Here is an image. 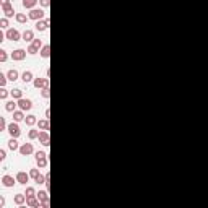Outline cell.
<instances>
[{
	"instance_id": "cell-37",
	"label": "cell",
	"mask_w": 208,
	"mask_h": 208,
	"mask_svg": "<svg viewBox=\"0 0 208 208\" xmlns=\"http://www.w3.org/2000/svg\"><path fill=\"white\" fill-rule=\"evenodd\" d=\"M41 96L47 99V98L50 96V90H49V88H42V91H41Z\"/></svg>"
},
{
	"instance_id": "cell-22",
	"label": "cell",
	"mask_w": 208,
	"mask_h": 208,
	"mask_svg": "<svg viewBox=\"0 0 208 208\" xmlns=\"http://www.w3.org/2000/svg\"><path fill=\"white\" fill-rule=\"evenodd\" d=\"M39 55H41L42 59H49L50 57V47L49 46H42V49L39 50Z\"/></svg>"
},
{
	"instance_id": "cell-43",
	"label": "cell",
	"mask_w": 208,
	"mask_h": 208,
	"mask_svg": "<svg viewBox=\"0 0 208 208\" xmlns=\"http://www.w3.org/2000/svg\"><path fill=\"white\" fill-rule=\"evenodd\" d=\"M0 2H2V5H3V3H10V0H0Z\"/></svg>"
},
{
	"instance_id": "cell-40",
	"label": "cell",
	"mask_w": 208,
	"mask_h": 208,
	"mask_svg": "<svg viewBox=\"0 0 208 208\" xmlns=\"http://www.w3.org/2000/svg\"><path fill=\"white\" fill-rule=\"evenodd\" d=\"M39 3H41V7L44 8H47L49 5H50V0H39Z\"/></svg>"
},
{
	"instance_id": "cell-32",
	"label": "cell",
	"mask_w": 208,
	"mask_h": 208,
	"mask_svg": "<svg viewBox=\"0 0 208 208\" xmlns=\"http://www.w3.org/2000/svg\"><path fill=\"white\" fill-rule=\"evenodd\" d=\"M8 90H5V86H2V90H0V99H7L8 98Z\"/></svg>"
},
{
	"instance_id": "cell-39",
	"label": "cell",
	"mask_w": 208,
	"mask_h": 208,
	"mask_svg": "<svg viewBox=\"0 0 208 208\" xmlns=\"http://www.w3.org/2000/svg\"><path fill=\"white\" fill-rule=\"evenodd\" d=\"M39 174H41V172H39V169H31V171H30V176L34 179V181H36V177H38Z\"/></svg>"
},
{
	"instance_id": "cell-30",
	"label": "cell",
	"mask_w": 208,
	"mask_h": 208,
	"mask_svg": "<svg viewBox=\"0 0 208 208\" xmlns=\"http://www.w3.org/2000/svg\"><path fill=\"white\" fill-rule=\"evenodd\" d=\"M26 50H28V54H31V55H36L38 52H39V49H38V47H34L33 44H31V46H28V49H26Z\"/></svg>"
},
{
	"instance_id": "cell-1",
	"label": "cell",
	"mask_w": 208,
	"mask_h": 208,
	"mask_svg": "<svg viewBox=\"0 0 208 208\" xmlns=\"http://www.w3.org/2000/svg\"><path fill=\"white\" fill-rule=\"evenodd\" d=\"M8 134H10V137H13V138H18L20 135H21V130H20V125H18V122H11L10 125H8Z\"/></svg>"
},
{
	"instance_id": "cell-8",
	"label": "cell",
	"mask_w": 208,
	"mask_h": 208,
	"mask_svg": "<svg viewBox=\"0 0 208 208\" xmlns=\"http://www.w3.org/2000/svg\"><path fill=\"white\" fill-rule=\"evenodd\" d=\"M49 25H50L49 18H46V20H38L34 26H36L38 31H47V30H49Z\"/></svg>"
},
{
	"instance_id": "cell-17",
	"label": "cell",
	"mask_w": 208,
	"mask_h": 208,
	"mask_svg": "<svg viewBox=\"0 0 208 208\" xmlns=\"http://www.w3.org/2000/svg\"><path fill=\"white\" fill-rule=\"evenodd\" d=\"M13 200H15V203H16V205H20V206H21V205H25V203H26V195H25V194H16Z\"/></svg>"
},
{
	"instance_id": "cell-33",
	"label": "cell",
	"mask_w": 208,
	"mask_h": 208,
	"mask_svg": "<svg viewBox=\"0 0 208 208\" xmlns=\"http://www.w3.org/2000/svg\"><path fill=\"white\" fill-rule=\"evenodd\" d=\"M7 59H8V55H7V50H3V49H0V62H7Z\"/></svg>"
},
{
	"instance_id": "cell-13",
	"label": "cell",
	"mask_w": 208,
	"mask_h": 208,
	"mask_svg": "<svg viewBox=\"0 0 208 208\" xmlns=\"http://www.w3.org/2000/svg\"><path fill=\"white\" fill-rule=\"evenodd\" d=\"M26 203L31 208H38V206H41V200L38 198V195H34V197H26Z\"/></svg>"
},
{
	"instance_id": "cell-12",
	"label": "cell",
	"mask_w": 208,
	"mask_h": 208,
	"mask_svg": "<svg viewBox=\"0 0 208 208\" xmlns=\"http://www.w3.org/2000/svg\"><path fill=\"white\" fill-rule=\"evenodd\" d=\"M39 142H41L44 146H49L50 145V137H49V132L47 130L39 132Z\"/></svg>"
},
{
	"instance_id": "cell-4",
	"label": "cell",
	"mask_w": 208,
	"mask_h": 208,
	"mask_svg": "<svg viewBox=\"0 0 208 208\" xmlns=\"http://www.w3.org/2000/svg\"><path fill=\"white\" fill-rule=\"evenodd\" d=\"M33 85H34V88H38V90H42V88H49V78H34L33 80Z\"/></svg>"
},
{
	"instance_id": "cell-29",
	"label": "cell",
	"mask_w": 208,
	"mask_h": 208,
	"mask_svg": "<svg viewBox=\"0 0 208 208\" xmlns=\"http://www.w3.org/2000/svg\"><path fill=\"white\" fill-rule=\"evenodd\" d=\"M28 138H30V140H36V138H39V130L31 129L30 132H28Z\"/></svg>"
},
{
	"instance_id": "cell-2",
	"label": "cell",
	"mask_w": 208,
	"mask_h": 208,
	"mask_svg": "<svg viewBox=\"0 0 208 208\" xmlns=\"http://www.w3.org/2000/svg\"><path fill=\"white\" fill-rule=\"evenodd\" d=\"M5 38L15 42V41H20V39L23 38V34H21L18 30H7V33H5Z\"/></svg>"
},
{
	"instance_id": "cell-36",
	"label": "cell",
	"mask_w": 208,
	"mask_h": 208,
	"mask_svg": "<svg viewBox=\"0 0 208 208\" xmlns=\"http://www.w3.org/2000/svg\"><path fill=\"white\" fill-rule=\"evenodd\" d=\"M7 80H8V77H7V75L0 73V86H5V85H7Z\"/></svg>"
},
{
	"instance_id": "cell-20",
	"label": "cell",
	"mask_w": 208,
	"mask_h": 208,
	"mask_svg": "<svg viewBox=\"0 0 208 208\" xmlns=\"http://www.w3.org/2000/svg\"><path fill=\"white\" fill-rule=\"evenodd\" d=\"M16 106H18V101H8L7 104H5V109H7L8 112H15L16 111Z\"/></svg>"
},
{
	"instance_id": "cell-24",
	"label": "cell",
	"mask_w": 208,
	"mask_h": 208,
	"mask_svg": "<svg viewBox=\"0 0 208 208\" xmlns=\"http://www.w3.org/2000/svg\"><path fill=\"white\" fill-rule=\"evenodd\" d=\"M25 122L28 127H33V125H36L38 124V119H36V115H26V119H25Z\"/></svg>"
},
{
	"instance_id": "cell-5",
	"label": "cell",
	"mask_w": 208,
	"mask_h": 208,
	"mask_svg": "<svg viewBox=\"0 0 208 208\" xmlns=\"http://www.w3.org/2000/svg\"><path fill=\"white\" fill-rule=\"evenodd\" d=\"M20 154L21 156H30L34 153V148H33V143H23V145L20 146Z\"/></svg>"
},
{
	"instance_id": "cell-14",
	"label": "cell",
	"mask_w": 208,
	"mask_h": 208,
	"mask_svg": "<svg viewBox=\"0 0 208 208\" xmlns=\"http://www.w3.org/2000/svg\"><path fill=\"white\" fill-rule=\"evenodd\" d=\"M8 148L11 150V151H18L20 150V145H18V140L13 137H10V140H8Z\"/></svg>"
},
{
	"instance_id": "cell-21",
	"label": "cell",
	"mask_w": 208,
	"mask_h": 208,
	"mask_svg": "<svg viewBox=\"0 0 208 208\" xmlns=\"http://www.w3.org/2000/svg\"><path fill=\"white\" fill-rule=\"evenodd\" d=\"M36 164L39 169H44L47 166V156H41V158H36Z\"/></svg>"
},
{
	"instance_id": "cell-18",
	"label": "cell",
	"mask_w": 208,
	"mask_h": 208,
	"mask_svg": "<svg viewBox=\"0 0 208 208\" xmlns=\"http://www.w3.org/2000/svg\"><path fill=\"white\" fill-rule=\"evenodd\" d=\"M23 41H26V42H33L34 41V33L31 30H26L25 33H23Z\"/></svg>"
},
{
	"instance_id": "cell-7",
	"label": "cell",
	"mask_w": 208,
	"mask_h": 208,
	"mask_svg": "<svg viewBox=\"0 0 208 208\" xmlns=\"http://www.w3.org/2000/svg\"><path fill=\"white\" fill-rule=\"evenodd\" d=\"M18 107L21 109V111H31V107H33V102H31V99H26V98H21V99H18Z\"/></svg>"
},
{
	"instance_id": "cell-27",
	"label": "cell",
	"mask_w": 208,
	"mask_h": 208,
	"mask_svg": "<svg viewBox=\"0 0 208 208\" xmlns=\"http://www.w3.org/2000/svg\"><path fill=\"white\" fill-rule=\"evenodd\" d=\"M38 127H39L41 130H49V129H50L49 120H47V119H44V120H38Z\"/></svg>"
},
{
	"instance_id": "cell-6",
	"label": "cell",
	"mask_w": 208,
	"mask_h": 208,
	"mask_svg": "<svg viewBox=\"0 0 208 208\" xmlns=\"http://www.w3.org/2000/svg\"><path fill=\"white\" fill-rule=\"evenodd\" d=\"M26 52H28V50H25V49H16V50L11 52V59L16 60V62L25 60V59H26Z\"/></svg>"
},
{
	"instance_id": "cell-28",
	"label": "cell",
	"mask_w": 208,
	"mask_h": 208,
	"mask_svg": "<svg viewBox=\"0 0 208 208\" xmlns=\"http://www.w3.org/2000/svg\"><path fill=\"white\" fill-rule=\"evenodd\" d=\"M38 198L41 200V202H47V200H49V194H47V190H41V192L38 194Z\"/></svg>"
},
{
	"instance_id": "cell-31",
	"label": "cell",
	"mask_w": 208,
	"mask_h": 208,
	"mask_svg": "<svg viewBox=\"0 0 208 208\" xmlns=\"http://www.w3.org/2000/svg\"><path fill=\"white\" fill-rule=\"evenodd\" d=\"M25 195H26V197H34V195H38V194H36V190H34L33 187H26Z\"/></svg>"
},
{
	"instance_id": "cell-10",
	"label": "cell",
	"mask_w": 208,
	"mask_h": 208,
	"mask_svg": "<svg viewBox=\"0 0 208 208\" xmlns=\"http://www.w3.org/2000/svg\"><path fill=\"white\" fill-rule=\"evenodd\" d=\"M30 174H26L25 171H20L16 172V181H18V184H21V186H26V182H30Z\"/></svg>"
},
{
	"instance_id": "cell-16",
	"label": "cell",
	"mask_w": 208,
	"mask_h": 208,
	"mask_svg": "<svg viewBox=\"0 0 208 208\" xmlns=\"http://www.w3.org/2000/svg\"><path fill=\"white\" fill-rule=\"evenodd\" d=\"M21 80H23V83H30V82L34 80V77H33V73L30 70H26V72L21 73Z\"/></svg>"
},
{
	"instance_id": "cell-9",
	"label": "cell",
	"mask_w": 208,
	"mask_h": 208,
	"mask_svg": "<svg viewBox=\"0 0 208 208\" xmlns=\"http://www.w3.org/2000/svg\"><path fill=\"white\" fill-rule=\"evenodd\" d=\"M16 182H18V181H16V177H13V176L5 174V176L2 177V184H3V187H13Z\"/></svg>"
},
{
	"instance_id": "cell-34",
	"label": "cell",
	"mask_w": 208,
	"mask_h": 208,
	"mask_svg": "<svg viewBox=\"0 0 208 208\" xmlns=\"http://www.w3.org/2000/svg\"><path fill=\"white\" fill-rule=\"evenodd\" d=\"M0 28H3V30H7V28H8V18H7V16L0 20Z\"/></svg>"
},
{
	"instance_id": "cell-26",
	"label": "cell",
	"mask_w": 208,
	"mask_h": 208,
	"mask_svg": "<svg viewBox=\"0 0 208 208\" xmlns=\"http://www.w3.org/2000/svg\"><path fill=\"white\" fill-rule=\"evenodd\" d=\"M7 77H8V80L10 82H15V80H18V77H20V73L15 70V68H11V70H8V73H7Z\"/></svg>"
},
{
	"instance_id": "cell-38",
	"label": "cell",
	"mask_w": 208,
	"mask_h": 208,
	"mask_svg": "<svg viewBox=\"0 0 208 208\" xmlns=\"http://www.w3.org/2000/svg\"><path fill=\"white\" fill-rule=\"evenodd\" d=\"M7 129H8V125H7V122H5V119L0 117V130H7Z\"/></svg>"
},
{
	"instance_id": "cell-35",
	"label": "cell",
	"mask_w": 208,
	"mask_h": 208,
	"mask_svg": "<svg viewBox=\"0 0 208 208\" xmlns=\"http://www.w3.org/2000/svg\"><path fill=\"white\" fill-rule=\"evenodd\" d=\"M31 44L34 46V47H38V49H42V41H41V39H36V38H34V41H33Z\"/></svg>"
},
{
	"instance_id": "cell-3",
	"label": "cell",
	"mask_w": 208,
	"mask_h": 208,
	"mask_svg": "<svg viewBox=\"0 0 208 208\" xmlns=\"http://www.w3.org/2000/svg\"><path fill=\"white\" fill-rule=\"evenodd\" d=\"M28 16H30V20H34V21L42 20V18H44V10H41V8H33V10H30Z\"/></svg>"
},
{
	"instance_id": "cell-25",
	"label": "cell",
	"mask_w": 208,
	"mask_h": 208,
	"mask_svg": "<svg viewBox=\"0 0 208 208\" xmlns=\"http://www.w3.org/2000/svg\"><path fill=\"white\" fill-rule=\"evenodd\" d=\"M15 18H16V21H18L20 25H25V23H28V20H30V16H26L25 13H16Z\"/></svg>"
},
{
	"instance_id": "cell-42",
	"label": "cell",
	"mask_w": 208,
	"mask_h": 208,
	"mask_svg": "<svg viewBox=\"0 0 208 208\" xmlns=\"http://www.w3.org/2000/svg\"><path fill=\"white\" fill-rule=\"evenodd\" d=\"M7 158V151L5 150H0V159H5Z\"/></svg>"
},
{
	"instance_id": "cell-23",
	"label": "cell",
	"mask_w": 208,
	"mask_h": 208,
	"mask_svg": "<svg viewBox=\"0 0 208 208\" xmlns=\"http://www.w3.org/2000/svg\"><path fill=\"white\" fill-rule=\"evenodd\" d=\"M10 94H11V98H13V99L18 101V99H21V98H23V91H21L20 88H13V90L10 91Z\"/></svg>"
},
{
	"instance_id": "cell-15",
	"label": "cell",
	"mask_w": 208,
	"mask_h": 208,
	"mask_svg": "<svg viewBox=\"0 0 208 208\" xmlns=\"http://www.w3.org/2000/svg\"><path fill=\"white\" fill-rule=\"evenodd\" d=\"M38 2L39 0H23V7L28 8V10H33V8H36Z\"/></svg>"
},
{
	"instance_id": "cell-11",
	"label": "cell",
	"mask_w": 208,
	"mask_h": 208,
	"mask_svg": "<svg viewBox=\"0 0 208 208\" xmlns=\"http://www.w3.org/2000/svg\"><path fill=\"white\" fill-rule=\"evenodd\" d=\"M2 11L5 13V16H7V18H11L13 15H16V13H15V8H13V5H11V3H3V5H2Z\"/></svg>"
},
{
	"instance_id": "cell-19",
	"label": "cell",
	"mask_w": 208,
	"mask_h": 208,
	"mask_svg": "<svg viewBox=\"0 0 208 208\" xmlns=\"http://www.w3.org/2000/svg\"><path fill=\"white\" fill-rule=\"evenodd\" d=\"M26 117H25V111H21V109H20V111H15L13 112V120H15V122H21V120H25Z\"/></svg>"
},
{
	"instance_id": "cell-41",
	"label": "cell",
	"mask_w": 208,
	"mask_h": 208,
	"mask_svg": "<svg viewBox=\"0 0 208 208\" xmlns=\"http://www.w3.org/2000/svg\"><path fill=\"white\" fill-rule=\"evenodd\" d=\"M46 187H50V174H46Z\"/></svg>"
}]
</instances>
